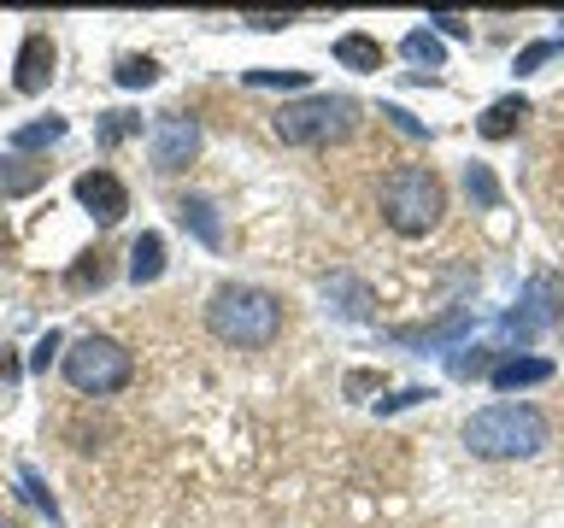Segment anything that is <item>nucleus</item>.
Here are the masks:
<instances>
[{
	"instance_id": "f257e3e1",
	"label": "nucleus",
	"mask_w": 564,
	"mask_h": 528,
	"mask_svg": "<svg viewBox=\"0 0 564 528\" xmlns=\"http://www.w3.org/2000/svg\"><path fill=\"white\" fill-rule=\"evenodd\" d=\"M206 323L229 346H271L282 334V306H276V294L253 288V282H224L206 306Z\"/></svg>"
},
{
	"instance_id": "f03ea898",
	"label": "nucleus",
	"mask_w": 564,
	"mask_h": 528,
	"mask_svg": "<svg viewBox=\"0 0 564 528\" xmlns=\"http://www.w3.org/2000/svg\"><path fill=\"white\" fill-rule=\"evenodd\" d=\"M465 447L476 458H529L546 447V417L535 405H488L465 422Z\"/></svg>"
},
{
	"instance_id": "7ed1b4c3",
	"label": "nucleus",
	"mask_w": 564,
	"mask_h": 528,
	"mask_svg": "<svg viewBox=\"0 0 564 528\" xmlns=\"http://www.w3.org/2000/svg\"><path fill=\"white\" fill-rule=\"evenodd\" d=\"M441 211H447V194L430 165H400L382 176V218L394 235H430Z\"/></svg>"
},
{
	"instance_id": "20e7f679",
	"label": "nucleus",
	"mask_w": 564,
	"mask_h": 528,
	"mask_svg": "<svg viewBox=\"0 0 564 528\" xmlns=\"http://www.w3.org/2000/svg\"><path fill=\"white\" fill-rule=\"evenodd\" d=\"M352 123H359V100L347 95H312L294 100L271 118V130L289 141V147H329V141H347Z\"/></svg>"
},
{
	"instance_id": "39448f33",
	"label": "nucleus",
	"mask_w": 564,
	"mask_h": 528,
	"mask_svg": "<svg viewBox=\"0 0 564 528\" xmlns=\"http://www.w3.org/2000/svg\"><path fill=\"white\" fill-rule=\"evenodd\" d=\"M130 376H135V359L112 341V334H83V341L65 352V382L77 387V394H95V399L118 394Z\"/></svg>"
},
{
	"instance_id": "423d86ee",
	"label": "nucleus",
	"mask_w": 564,
	"mask_h": 528,
	"mask_svg": "<svg viewBox=\"0 0 564 528\" xmlns=\"http://www.w3.org/2000/svg\"><path fill=\"white\" fill-rule=\"evenodd\" d=\"M558 306H564V288H558V282H553V276H529L518 311L506 317V334H518V341H535L541 329L558 323Z\"/></svg>"
},
{
	"instance_id": "0eeeda50",
	"label": "nucleus",
	"mask_w": 564,
	"mask_h": 528,
	"mask_svg": "<svg viewBox=\"0 0 564 528\" xmlns=\"http://www.w3.org/2000/svg\"><path fill=\"white\" fill-rule=\"evenodd\" d=\"M200 153V130H194V118H159L153 123V170H183L188 158Z\"/></svg>"
},
{
	"instance_id": "6e6552de",
	"label": "nucleus",
	"mask_w": 564,
	"mask_h": 528,
	"mask_svg": "<svg viewBox=\"0 0 564 528\" xmlns=\"http://www.w3.org/2000/svg\"><path fill=\"white\" fill-rule=\"evenodd\" d=\"M77 200L95 211V223H118L123 211H130V194H123V183L112 170H83L77 176Z\"/></svg>"
},
{
	"instance_id": "1a4fd4ad",
	"label": "nucleus",
	"mask_w": 564,
	"mask_h": 528,
	"mask_svg": "<svg viewBox=\"0 0 564 528\" xmlns=\"http://www.w3.org/2000/svg\"><path fill=\"white\" fill-rule=\"evenodd\" d=\"M24 95H42L53 82V42L47 35H24V47H18V77H12Z\"/></svg>"
},
{
	"instance_id": "9d476101",
	"label": "nucleus",
	"mask_w": 564,
	"mask_h": 528,
	"mask_svg": "<svg viewBox=\"0 0 564 528\" xmlns=\"http://www.w3.org/2000/svg\"><path fill=\"white\" fill-rule=\"evenodd\" d=\"M465 329H470V306H453L447 317H435V323H423V329H394V341H405V346H453Z\"/></svg>"
},
{
	"instance_id": "9b49d317",
	"label": "nucleus",
	"mask_w": 564,
	"mask_h": 528,
	"mask_svg": "<svg viewBox=\"0 0 564 528\" xmlns=\"http://www.w3.org/2000/svg\"><path fill=\"white\" fill-rule=\"evenodd\" d=\"M488 382L500 387V394H518V387H541L553 382V359H500L488 370Z\"/></svg>"
},
{
	"instance_id": "f8f14e48",
	"label": "nucleus",
	"mask_w": 564,
	"mask_h": 528,
	"mask_svg": "<svg viewBox=\"0 0 564 528\" xmlns=\"http://www.w3.org/2000/svg\"><path fill=\"white\" fill-rule=\"evenodd\" d=\"M165 276V235L159 229H141L130 246V282H159Z\"/></svg>"
},
{
	"instance_id": "ddd939ff",
	"label": "nucleus",
	"mask_w": 564,
	"mask_h": 528,
	"mask_svg": "<svg viewBox=\"0 0 564 528\" xmlns=\"http://www.w3.org/2000/svg\"><path fill=\"white\" fill-rule=\"evenodd\" d=\"M523 118H529V100H523V95H506V100H494L488 112L476 118V130H482V141H506Z\"/></svg>"
},
{
	"instance_id": "4468645a",
	"label": "nucleus",
	"mask_w": 564,
	"mask_h": 528,
	"mask_svg": "<svg viewBox=\"0 0 564 528\" xmlns=\"http://www.w3.org/2000/svg\"><path fill=\"white\" fill-rule=\"evenodd\" d=\"M176 218H183L194 235H200L206 246H224V229H218V206L200 200V194H188V200H176Z\"/></svg>"
},
{
	"instance_id": "2eb2a0df",
	"label": "nucleus",
	"mask_w": 564,
	"mask_h": 528,
	"mask_svg": "<svg viewBox=\"0 0 564 528\" xmlns=\"http://www.w3.org/2000/svg\"><path fill=\"white\" fill-rule=\"evenodd\" d=\"M335 59H341L347 70H382V42H377V35L347 30L341 42H335Z\"/></svg>"
},
{
	"instance_id": "dca6fc26",
	"label": "nucleus",
	"mask_w": 564,
	"mask_h": 528,
	"mask_svg": "<svg viewBox=\"0 0 564 528\" xmlns=\"http://www.w3.org/2000/svg\"><path fill=\"white\" fill-rule=\"evenodd\" d=\"M47 183V165H30V158H7L0 165V200H18V194L42 188Z\"/></svg>"
},
{
	"instance_id": "f3484780",
	"label": "nucleus",
	"mask_w": 564,
	"mask_h": 528,
	"mask_svg": "<svg viewBox=\"0 0 564 528\" xmlns=\"http://www.w3.org/2000/svg\"><path fill=\"white\" fill-rule=\"evenodd\" d=\"M65 135V118H42V123H24V130H12V147L18 153H30V147H53V141Z\"/></svg>"
},
{
	"instance_id": "a211bd4d",
	"label": "nucleus",
	"mask_w": 564,
	"mask_h": 528,
	"mask_svg": "<svg viewBox=\"0 0 564 528\" xmlns=\"http://www.w3.org/2000/svg\"><path fill=\"white\" fill-rule=\"evenodd\" d=\"M400 47H405V59H412V65H441V59H447V47H441V35H430V30H412Z\"/></svg>"
},
{
	"instance_id": "6ab92c4d",
	"label": "nucleus",
	"mask_w": 564,
	"mask_h": 528,
	"mask_svg": "<svg viewBox=\"0 0 564 528\" xmlns=\"http://www.w3.org/2000/svg\"><path fill=\"white\" fill-rule=\"evenodd\" d=\"M118 82L123 88H148V82H159V65L148 59V53H123V59H118Z\"/></svg>"
},
{
	"instance_id": "aec40b11",
	"label": "nucleus",
	"mask_w": 564,
	"mask_h": 528,
	"mask_svg": "<svg viewBox=\"0 0 564 528\" xmlns=\"http://www.w3.org/2000/svg\"><path fill=\"white\" fill-rule=\"evenodd\" d=\"M465 188L476 194V206H482V211L500 206V183H494V170H488V165H465Z\"/></svg>"
},
{
	"instance_id": "412c9836",
	"label": "nucleus",
	"mask_w": 564,
	"mask_h": 528,
	"mask_svg": "<svg viewBox=\"0 0 564 528\" xmlns=\"http://www.w3.org/2000/svg\"><path fill=\"white\" fill-rule=\"evenodd\" d=\"M100 282H106V253H83V264L70 271V288L88 294V288H100Z\"/></svg>"
},
{
	"instance_id": "4be33fe9",
	"label": "nucleus",
	"mask_w": 564,
	"mask_h": 528,
	"mask_svg": "<svg viewBox=\"0 0 564 528\" xmlns=\"http://www.w3.org/2000/svg\"><path fill=\"white\" fill-rule=\"evenodd\" d=\"M329 294H341V299H347V306H341L347 317H370V294H365L352 276H335V282H329Z\"/></svg>"
},
{
	"instance_id": "5701e85b",
	"label": "nucleus",
	"mask_w": 564,
	"mask_h": 528,
	"mask_svg": "<svg viewBox=\"0 0 564 528\" xmlns=\"http://www.w3.org/2000/svg\"><path fill=\"white\" fill-rule=\"evenodd\" d=\"M253 88H306V70H247Z\"/></svg>"
},
{
	"instance_id": "b1692460",
	"label": "nucleus",
	"mask_w": 564,
	"mask_h": 528,
	"mask_svg": "<svg viewBox=\"0 0 564 528\" xmlns=\"http://www.w3.org/2000/svg\"><path fill=\"white\" fill-rule=\"evenodd\" d=\"M564 53V42H529L523 53H518V70H535V65H546V59H558Z\"/></svg>"
},
{
	"instance_id": "393cba45",
	"label": "nucleus",
	"mask_w": 564,
	"mask_h": 528,
	"mask_svg": "<svg viewBox=\"0 0 564 528\" xmlns=\"http://www.w3.org/2000/svg\"><path fill=\"white\" fill-rule=\"evenodd\" d=\"M130 130H141V118H130V112H106V123H100V141L112 147V141H123Z\"/></svg>"
},
{
	"instance_id": "a878e982",
	"label": "nucleus",
	"mask_w": 564,
	"mask_h": 528,
	"mask_svg": "<svg viewBox=\"0 0 564 528\" xmlns=\"http://www.w3.org/2000/svg\"><path fill=\"white\" fill-rule=\"evenodd\" d=\"M24 487H30V499L47 510V522H59V505H53V493L42 487V475H35V470H24Z\"/></svg>"
},
{
	"instance_id": "bb28decb",
	"label": "nucleus",
	"mask_w": 564,
	"mask_h": 528,
	"mask_svg": "<svg viewBox=\"0 0 564 528\" xmlns=\"http://www.w3.org/2000/svg\"><path fill=\"white\" fill-rule=\"evenodd\" d=\"M53 352H59V334L47 329L42 341H35V352H30V370H47V364H53Z\"/></svg>"
},
{
	"instance_id": "cd10ccee",
	"label": "nucleus",
	"mask_w": 564,
	"mask_h": 528,
	"mask_svg": "<svg viewBox=\"0 0 564 528\" xmlns=\"http://www.w3.org/2000/svg\"><path fill=\"white\" fill-rule=\"evenodd\" d=\"M430 24H435L441 35H470V24H465V18H453V12H435Z\"/></svg>"
},
{
	"instance_id": "c85d7f7f",
	"label": "nucleus",
	"mask_w": 564,
	"mask_h": 528,
	"mask_svg": "<svg viewBox=\"0 0 564 528\" xmlns=\"http://www.w3.org/2000/svg\"><path fill=\"white\" fill-rule=\"evenodd\" d=\"M12 382H18V359H12L7 346H0V387H12Z\"/></svg>"
},
{
	"instance_id": "c756f323",
	"label": "nucleus",
	"mask_w": 564,
	"mask_h": 528,
	"mask_svg": "<svg viewBox=\"0 0 564 528\" xmlns=\"http://www.w3.org/2000/svg\"><path fill=\"white\" fill-rule=\"evenodd\" d=\"M241 24H253V30H282L289 18H271V12H253V18H241Z\"/></svg>"
},
{
	"instance_id": "7c9ffc66",
	"label": "nucleus",
	"mask_w": 564,
	"mask_h": 528,
	"mask_svg": "<svg viewBox=\"0 0 564 528\" xmlns=\"http://www.w3.org/2000/svg\"><path fill=\"white\" fill-rule=\"evenodd\" d=\"M0 528H18V522H12V517H0Z\"/></svg>"
}]
</instances>
